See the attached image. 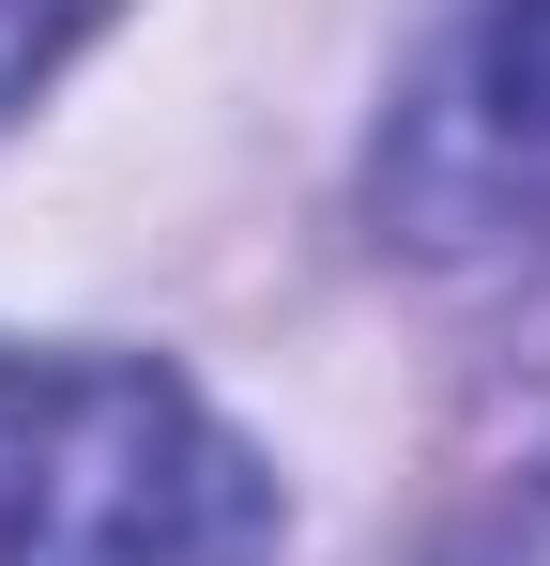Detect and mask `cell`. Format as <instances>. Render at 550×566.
Returning <instances> with one entry per match:
<instances>
[{
  "label": "cell",
  "instance_id": "6da1fadb",
  "mask_svg": "<svg viewBox=\"0 0 550 566\" xmlns=\"http://www.w3.org/2000/svg\"><path fill=\"white\" fill-rule=\"evenodd\" d=\"M0 566H275V474L138 353L46 368L0 460Z\"/></svg>",
  "mask_w": 550,
  "mask_h": 566
},
{
  "label": "cell",
  "instance_id": "7a4b0ae2",
  "mask_svg": "<svg viewBox=\"0 0 550 566\" xmlns=\"http://www.w3.org/2000/svg\"><path fill=\"white\" fill-rule=\"evenodd\" d=\"M382 230L413 261H505L550 230V0L429 15L382 123Z\"/></svg>",
  "mask_w": 550,
  "mask_h": 566
},
{
  "label": "cell",
  "instance_id": "3957f363",
  "mask_svg": "<svg viewBox=\"0 0 550 566\" xmlns=\"http://www.w3.org/2000/svg\"><path fill=\"white\" fill-rule=\"evenodd\" d=\"M77 15H92V0H0V93H15V77H31V62H46Z\"/></svg>",
  "mask_w": 550,
  "mask_h": 566
},
{
  "label": "cell",
  "instance_id": "277c9868",
  "mask_svg": "<svg viewBox=\"0 0 550 566\" xmlns=\"http://www.w3.org/2000/svg\"><path fill=\"white\" fill-rule=\"evenodd\" d=\"M15 413H31V382H15V368H0V460H15Z\"/></svg>",
  "mask_w": 550,
  "mask_h": 566
}]
</instances>
